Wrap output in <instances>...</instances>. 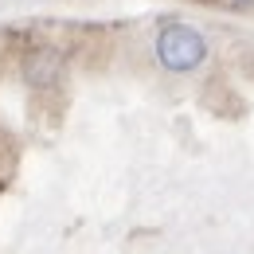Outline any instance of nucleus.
<instances>
[{
	"label": "nucleus",
	"mask_w": 254,
	"mask_h": 254,
	"mask_svg": "<svg viewBox=\"0 0 254 254\" xmlns=\"http://www.w3.org/2000/svg\"><path fill=\"white\" fill-rule=\"evenodd\" d=\"M231 4H254V0H231Z\"/></svg>",
	"instance_id": "3"
},
{
	"label": "nucleus",
	"mask_w": 254,
	"mask_h": 254,
	"mask_svg": "<svg viewBox=\"0 0 254 254\" xmlns=\"http://www.w3.org/2000/svg\"><path fill=\"white\" fill-rule=\"evenodd\" d=\"M203 55H207V39H203V32H195L191 24H164L160 28L157 59L164 70H176V74L195 70L203 63Z\"/></svg>",
	"instance_id": "1"
},
{
	"label": "nucleus",
	"mask_w": 254,
	"mask_h": 254,
	"mask_svg": "<svg viewBox=\"0 0 254 254\" xmlns=\"http://www.w3.org/2000/svg\"><path fill=\"white\" fill-rule=\"evenodd\" d=\"M63 74V55L55 47H32L24 55V78L32 86H55Z\"/></svg>",
	"instance_id": "2"
}]
</instances>
